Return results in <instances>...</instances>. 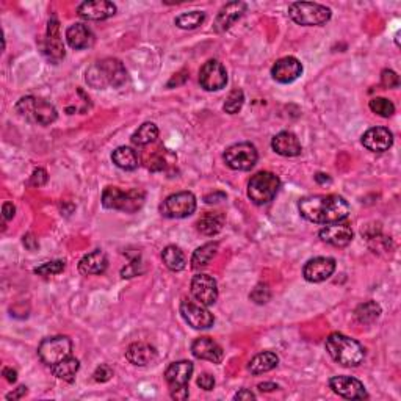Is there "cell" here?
Segmentation results:
<instances>
[{
    "mask_svg": "<svg viewBox=\"0 0 401 401\" xmlns=\"http://www.w3.org/2000/svg\"><path fill=\"white\" fill-rule=\"evenodd\" d=\"M26 393H27V387L26 386H19L14 392H11V393L7 395V400H19V398L24 397Z\"/></svg>",
    "mask_w": 401,
    "mask_h": 401,
    "instance_id": "cell-46",
    "label": "cell"
},
{
    "mask_svg": "<svg viewBox=\"0 0 401 401\" xmlns=\"http://www.w3.org/2000/svg\"><path fill=\"white\" fill-rule=\"evenodd\" d=\"M180 315L195 329H208L215 323L213 313L204 304L195 303L187 298L180 303Z\"/></svg>",
    "mask_w": 401,
    "mask_h": 401,
    "instance_id": "cell-11",
    "label": "cell"
},
{
    "mask_svg": "<svg viewBox=\"0 0 401 401\" xmlns=\"http://www.w3.org/2000/svg\"><path fill=\"white\" fill-rule=\"evenodd\" d=\"M14 213H16V207L11 204V202H5L3 207H2V215H3L5 222H10V219H13Z\"/></svg>",
    "mask_w": 401,
    "mask_h": 401,
    "instance_id": "cell-45",
    "label": "cell"
},
{
    "mask_svg": "<svg viewBox=\"0 0 401 401\" xmlns=\"http://www.w3.org/2000/svg\"><path fill=\"white\" fill-rule=\"evenodd\" d=\"M279 188L281 179L275 173L260 171L248 182V197L255 206H265L275 199Z\"/></svg>",
    "mask_w": 401,
    "mask_h": 401,
    "instance_id": "cell-6",
    "label": "cell"
},
{
    "mask_svg": "<svg viewBox=\"0 0 401 401\" xmlns=\"http://www.w3.org/2000/svg\"><path fill=\"white\" fill-rule=\"evenodd\" d=\"M226 223V217L223 212H206L197 219V231L201 234L213 237L223 231Z\"/></svg>",
    "mask_w": 401,
    "mask_h": 401,
    "instance_id": "cell-28",
    "label": "cell"
},
{
    "mask_svg": "<svg viewBox=\"0 0 401 401\" xmlns=\"http://www.w3.org/2000/svg\"><path fill=\"white\" fill-rule=\"evenodd\" d=\"M329 387L333 389L334 393L346 400H364L369 397L365 386L353 376H333L329 380Z\"/></svg>",
    "mask_w": 401,
    "mask_h": 401,
    "instance_id": "cell-15",
    "label": "cell"
},
{
    "mask_svg": "<svg viewBox=\"0 0 401 401\" xmlns=\"http://www.w3.org/2000/svg\"><path fill=\"white\" fill-rule=\"evenodd\" d=\"M224 162L234 171H249L257 164L259 154L251 143L232 144L224 153Z\"/></svg>",
    "mask_w": 401,
    "mask_h": 401,
    "instance_id": "cell-10",
    "label": "cell"
},
{
    "mask_svg": "<svg viewBox=\"0 0 401 401\" xmlns=\"http://www.w3.org/2000/svg\"><path fill=\"white\" fill-rule=\"evenodd\" d=\"M79 16L88 21H106L115 16L116 5L108 0H92L79 5Z\"/></svg>",
    "mask_w": 401,
    "mask_h": 401,
    "instance_id": "cell-21",
    "label": "cell"
},
{
    "mask_svg": "<svg viewBox=\"0 0 401 401\" xmlns=\"http://www.w3.org/2000/svg\"><path fill=\"white\" fill-rule=\"evenodd\" d=\"M356 320L362 324H371L375 323L381 315V306L376 303V301H367V303H362L358 306L356 312Z\"/></svg>",
    "mask_w": 401,
    "mask_h": 401,
    "instance_id": "cell-35",
    "label": "cell"
},
{
    "mask_svg": "<svg viewBox=\"0 0 401 401\" xmlns=\"http://www.w3.org/2000/svg\"><path fill=\"white\" fill-rule=\"evenodd\" d=\"M243 104H245V92H243L240 88H235L229 92V96L226 97L224 101V112L229 115H235L242 110Z\"/></svg>",
    "mask_w": 401,
    "mask_h": 401,
    "instance_id": "cell-37",
    "label": "cell"
},
{
    "mask_svg": "<svg viewBox=\"0 0 401 401\" xmlns=\"http://www.w3.org/2000/svg\"><path fill=\"white\" fill-rule=\"evenodd\" d=\"M157 138H159V127L154 123H144L133 132L132 143L137 144V146H148V144L154 143Z\"/></svg>",
    "mask_w": 401,
    "mask_h": 401,
    "instance_id": "cell-34",
    "label": "cell"
},
{
    "mask_svg": "<svg viewBox=\"0 0 401 401\" xmlns=\"http://www.w3.org/2000/svg\"><path fill=\"white\" fill-rule=\"evenodd\" d=\"M288 16L296 22V24L304 27L323 26L331 19V10L324 5L313 2H293L288 7Z\"/></svg>",
    "mask_w": 401,
    "mask_h": 401,
    "instance_id": "cell-7",
    "label": "cell"
},
{
    "mask_svg": "<svg viewBox=\"0 0 401 401\" xmlns=\"http://www.w3.org/2000/svg\"><path fill=\"white\" fill-rule=\"evenodd\" d=\"M326 351L344 367H358L365 358L364 346L345 334L334 333L326 339Z\"/></svg>",
    "mask_w": 401,
    "mask_h": 401,
    "instance_id": "cell-3",
    "label": "cell"
},
{
    "mask_svg": "<svg viewBox=\"0 0 401 401\" xmlns=\"http://www.w3.org/2000/svg\"><path fill=\"white\" fill-rule=\"evenodd\" d=\"M315 180L318 184H331V177L328 174H323V173H318L315 176Z\"/></svg>",
    "mask_w": 401,
    "mask_h": 401,
    "instance_id": "cell-51",
    "label": "cell"
},
{
    "mask_svg": "<svg viewBox=\"0 0 401 401\" xmlns=\"http://www.w3.org/2000/svg\"><path fill=\"white\" fill-rule=\"evenodd\" d=\"M86 82L96 90H106L108 86L121 88L127 82L126 66L116 58H104L88 68Z\"/></svg>",
    "mask_w": 401,
    "mask_h": 401,
    "instance_id": "cell-2",
    "label": "cell"
},
{
    "mask_svg": "<svg viewBox=\"0 0 401 401\" xmlns=\"http://www.w3.org/2000/svg\"><path fill=\"white\" fill-rule=\"evenodd\" d=\"M44 55L54 65L60 63L66 55L65 44H63V38L60 35V22H58L55 14L48 22V30H46L44 38Z\"/></svg>",
    "mask_w": 401,
    "mask_h": 401,
    "instance_id": "cell-12",
    "label": "cell"
},
{
    "mask_svg": "<svg viewBox=\"0 0 401 401\" xmlns=\"http://www.w3.org/2000/svg\"><path fill=\"white\" fill-rule=\"evenodd\" d=\"M257 389L260 392H273V391H277L279 386L275 384V382H260Z\"/></svg>",
    "mask_w": 401,
    "mask_h": 401,
    "instance_id": "cell-49",
    "label": "cell"
},
{
    "mask_svg": "<svg viewBox=\"0 0 401 401\" xmlns=\"http://www.w3.org/2000/svg\"><path fill=\"white\" fill-rule=\"evenodd\" d=\"M193 364L190 360H179V362H173L165 371V378L168 386H170V392L177 391V389H187L188 382L193 375Z\"/></svg>",
    "mask_w": 401,
    "mask_h": 401,
    "instance_id": "cell-18",
    "label": "cell"
},
{
    "mask_svg": "<svg viewBox=\"0 0 401 401\" xmlns=\"http://www.w3.org/2000/svg\"><path fill=\"white\" fill-rule=\"evenodd\" d=\"M197 386H199L201 389H204V391H212V389L215 387V378L211 375V373H202L199 375V378H197Z\"/></svg>",
    "mask_w": 401,
    "mask_h": 401,
    "instance_id": "cell-44",
    "label": "cell"
},
{
    "mask_svg": "<svg viewBox=\"0 0 401 401\" xmlns=\"http://www.w3.org/2000/svg\"><path fill=\"white\" fill-rule=\"evenodd\" d=\"M108 266L107 254L102 249H95V251L84 255L79 262V271L85 276L90 275H102Z\"/></svg>",
    "mask_w": 401,
    "mask_h": 401,
    "instance_id": "cell-26",
    "label": "cell"
},
{
    "mask_svg": "<svg viewBox=\"0 0 401 401\" xmlns=\"http://www.w3.org/2000/svg\"><path fill=\"white\" fill-rule=\"evenodd\" d=\"M249 298H251L254 303H257V304L268 303L270 298H271V292H270L268 286H265V284H259V286L253 290L251 295H249Z\"/></svg>",
    "mask_w": 401,
    "mask_h": 401,
    "instance_id": "cell-40",
    "label": "cell"
},
{
    "mask_svg": "<svg viewBox=\"0 0 401 401\" xmlns=\"http://www.w3.org/2000/svg\"><path fill=\"white\" fill-rule=\"evenodd\" d=\"M318 235L322 238V242L328 243V245H333L335 248H345L353 240V229L350 224L340 222L328 224L326 228L320 231Z\"/></svg>",
    "mask_w": 401,
    "mask_h": 401,
    "instance_id": "cell-19",
    "label": "cell"
},
{
    "mask_svg": "<svg viewBox=\"0 0 401 401\" xmlns=\"http://www.w3.org/2000/svg\"><path fill=\"white\" fill-rule=\"evenodd\" d=\"M218 253V243L217 242H208L201 248H197L191 255V268L201 270L208 265V262L217 255Z\"/></svg>",
    "mask_w": 401,
    "mask_h": 401,
    "instance_id": "cell-31",
    "label": "cell"
},
{
    "mask_svg": "<svg viewBox=\"0 0 401 401\" xmlns=\"http://www.w3.org/2000/svg\"><path fill=\"white\" fill-rule=\"evenodd\" d=\"M66 41L75 50L90 49L96 38L91 28L85 24H74L66 30Z\"/></svg>",
    "mask_w": 401,
    "mask_h": 401,
    "instance_id": "cell-24",
    "label": "cell"
},
{
    "mask_svg": "<svg viewBox=\"0 0 401 401\" xmlns=\"http://www.w3.org/2000/svg\"><path fill=\"white\" fill-rule=\"evenodd\" d=\"M271 148L276 154L282 157H296L301 154V143L296 138L295 133L284 130L279 132L275 138L271 139Z\"/></svg>",
    "mask_w": 401,
    "mask_h": 401,
    "instance_id": "cell-25",
    "label": "cell"
},
{
    "mask_svg": "<svg viewBox=\"0 0 401 401\" xmlns=\"http://www.w3.org/2000/svg\"><path fill=\"white\" fill-rule=\"evenodd\" d=\"M369 107L371 112L382 116V118H391V116L395 113V106L386 97L371 99Z\"/></svg>",
    "mask_w": 401,
    "mask_h": 401,
    "instance_id": "cell-38",
    "label": "cell"
},
{
    "mask_svg": "<svg viewBox=\"0 0 401 401\" xmlns=\"http://www.w3.org/2000/svg\"><path fill=\"white\" fill-rule=\"evenodd\" d=\"M335 260L333 257H315L304 265L303 276L307 282H323L334 275Z\"/></svg>",
    "mask_w": 401,
    "mask_h": 401,
    "instance_id": "cell-16",
    "label": "cell"
},
{
    "mask_svg": "<svg viewBox=\"0 0 401 401\" xmlns=\"http://www.w3.org/2000/svg\"><path fill=\"white\" fill-rule=\"evenodd\" d=\"M126 358L130 364L137 365V367H146V365L153 364L157 358V351L154 346L144 342H135V344L129 345L126 351Z\"/></svg>",
    "mask_w": 401,
    "mask_h": 401,
    "instance_id": "cell-27",
    "label": "cell"
},
{
    "mask_svg": "<svg viewBox=\"0 0 401 401\" xmlns=\"http://www.w3.org/2000/svg\"><path fill=\"white\" fill-rule=\"evenodd\" d=\"M196 211V196L191 191H179L168 196L166 199L162 202L160 213L165 218L180 219L187 218L193 215Z\"/></svg>",
    "mask_w": 401,
    "mask_h": 401,
    "instance_id": "cell-9",
    "label": "cell"
},
{
    "mask_svg": "<svg viewBox=\"0 0 401 401\" xmlns=\"http://www.w3.org/2000/svg\"><path fill=\"white\" fill-rule=\"evenodd\" d=\"M206 13L204 11H190V13H184L176 17L174 24L184 30H195L199 26L204 24Z\"/></svg>",
    "mask_w": 401,
    "mask_h": 401,
    "instance_id": "cell-36",
    "label": "cell"
},
{
    "mask_svg": "<svg viewBox=\"0 0 401 401\" xmlns=\"http://www.w3.org/2000/svg\"><path fill=\"white\" fill-rule=\"evenodd\" d=\"M191 295L197 303L212 306L218 300V284L211 275L199 273L191 279Z\"/></svg>",
    "mask_w": 401,
    "mask_h": 401,
    "instance_id": "cell-14",
    "label": "cell"
},
{
    "mask_svg": "<svg viewBox=\"0 0 401 401\" xmlns=\"http://www.w3.org/2000/svg\"><path fill=\"white\" fill-rule=\"evenodd\" d=\"M362 144L371 153H386L393 144V133L386 127H371L362 135Z\"/></svg>",
    "mask_w": 401,
    "mask_h": 401,
    "instance_id": "cell-20",
    "label": "cell"
},
{
    "mask_svg": "<svg viewBox=\"0 0 401 401\" xmlns=\"http://www.w3.org/2000/svg\"><path fill=\"white\" fill-rule=\"evenodd\" d=\"M301 217L315 224L340 223L350 215V206L339 195L306 196L298 202Z\"/></svg>",
    "mask_w": 401,
    "mask_h": 401,
    "instance_id": "cell-1",
    "label": "cell"
},
{
    "mask_svg": "<svg viewBox=\"0 0 401 401\" xmlns=\"http://www.w3.org/2000/svg\"><path fill=\"white\" fill-rule=\"evenodd\" d=\"M303 74V65L298 58L295 57H284L279 58L271 68L273 79L279 84H292Z\"/></svg>",
    "mask_w": 401,
    "mask_h": 401,
    "instance_id": "cell-17",
    "label": "cell"
},
{
    "mask_svg": "<svg viewBox=\"0 0 401 401\" xmlns=\"http://www.w3.org/2000/svg\"><path fill=\"white\" fill-rule=\"evenodd\" d=\"M24 245L30 249V251H35V249L38 248V240L37 238H35V235L33 234H27L26 237H24Z\"/></svg>",
    "mask_w": 401,
    "mask_h": 401,
    "instance_id": "cell-48",
    "label": "cell"
},
{
    "mask_svg": "<svg viewBox=\"0 0 401 401\" xmlns=\"http://www.w3.org/2000/svg\"><path fill=\"white\" fill-rule=\"evenodd\" d=\"M65 260H52V262H46L35 268V275L39 276H55L65 270Z\"/></svg>",
    "mask_w": 401,
    "mask_h": 401,
    "instance_id": "cell-39",
    "label": "cell"
},
{
    "mask_svg": "<svg viewBox=\"0 0 401 401\" xmlns=\"http://www.w3.org/2000/svg\"><path fill=\"white\" fill-rule=\"evenodd\" d=\"M16 110L22 118L39 126H50L57 121V108L41 97L26 96L16 104Z\"/></svg>",
    "mask_w": 401,
    "mask_h": 401,
    "instance_id": "cell-4",
    "label": "cell"
},
{
    "mask_svg": "<svg viewBox=\"0 0 401 401\" xmlns=\"http://www.w3.org/2000/svg\"><path fill=\"white\" fill-rule=\"evenodd\" d=\"M199 84L206 91H219L228 84V71L217 60H208L199 71Z\"/></svg>",
    "mask_w": 401,
    "mask_h": 401,
    "instance_id": "cell-13",
    "label": "cell"
},
{
    "mask_svg": "<svg viewBox=\"0 0 401 401\" xmlns=\"http://www.w3.org/2000/svg\"><path fill=\"white\" fill-rule=\"evenodd\" d=\"M46 182H48V173H46V170H43V168L35 170L30 177V184L33 187H43Z\"/></svg>",
    "mask_w": 401,
    "mask_h": 401,
    "instance_id": "cell-43",
    "label": "cell"
},
{
    "mask_svg": "<svg viewBox=\"0 0 401 401\" xmlns=\"http://www.w3.org/2000/svg\"><path fill=\"white\" fill-rule=\"evenodd\" d=\"M95 381L96 382H107L112 380V376H113V370L112 367H108V365L106 364H102V365H99V367L96 369L95 371Z\"/></svg>",
    "mask_w": 401,
    "mask_h": 401,
    "instance_id": "cell-42",
    "label": "cell"
},
{
    "mask_svg": "<svg viewBox=\"0 0 401 401\" xmlns=\"http://www.w3.org/2000/svg\"><path fill=\"white\" fill-rule=\"evenodd\" d=\"M279 364V358L276 353L273 351H264L255 354V356L249 360L248 370L251 371L253 375H262L266 371H271L273 369H276V365Z\"/></svg>",
    "mask_w": 401,
    "mask_h": 401,
    "instance_id": "cell-29",
    "label": "cell"
},
{
    "mask_svg": "<svg viewBox=\"0 0 401 401\" xmlns=\"http://www.w3.org/2000/svg\"><path fill=\"white\" fill-rule=\"evenodd\" d=\"M50 369H52V373H54L58 380L72 382L75 380V375H77V371L80 369V362H79V359L69 356Z\"/></svg>",
    "mask_w": 401,
    "mask_h": 401,
    "instance_id": "cell-32",
    "label": "cell"
},
{
    "mask_svg": "<svg viewBox=\"0 0 401 401\" xmlns=\"http://www.w3.org/2000/svg\"><path fill=\"white\" fill-rule=\"evenodd\" d=\"M245 11H246V3H243V2L226 3L224 7L219 10L217 19H215L213 30L217 33H223L226 30H229V28L234 26L238 19H240Z\"/></svg>",
    "mask_w": 401,
    "mask_h": 401,
    "instance_id": "cell-23",
    "label": "cell"
},
{
    "mask_svg": "<svg viewBox=\"0 0 401 401\" xmlns=\"http://www.w3.org/2000/svg\"><path fill=\"white\" fill-rule=\"evenodd\" d=\"M3 376H5V380H7L8 382H16V380H17L16 370L10 369V367H5L3 369Z\"/></svg>",
    "mask_w": 401,
    "mask_h": 401,
    "instance_id": "cell-50",
    "label": "cell"
},
{
    "mask_svg": "<svg viewBox=\"0 0 401 401\" xmlns=\"http://www.w3.org/2000/svg\"><path fill=\"white\" fill-rule=\"evenodd\" d=\"M72 342L66 335H55L44 339L38 346V356L46 365L54 367L58 362L71 356Z\"/></svg>",
    "mask_w": 401,
    "mask_h": 401,
    "instance_id": "cell-8",
    "label": "cell"
},
{
    "mask_svg": "<svg viewBox=\"0 0 401 401\" xmlns=\"http://www.w3.org/2000/svg\"><path fill=\"white\" fill-rule=\"evenodd\" d=\"M146 195L143 190L133 188L121 191L118 187H107L102 193V206L110 211H121L126 213H135L143 207Z\"/></svg>",
    "mask_w": 401,
    "mask_h": 401,
    "instance_id": "cell-5",
    "label": "cell"
},
{
    "mask_svg": "<svg viewBox=\"0 0 401 401\" xmlns=\"http://www.w3.org/2000/svg\"><path fill=\"white\" fill-rule=\"evenodd\" d=\"M162 259H164L166 268H170L171 271H182L185 268V265H187V259H185L182 249L174 245H170L164 249Z\"/></svg>",
    "mask_w": 401,
    "mask_h": 401,
    "instance_id": "cell-33",
    "label": "cell"
},
{
    "mask_svg": "<svg viewBox=\"0 0 401 401\" xmlns=\"http://www.w3.org/2000/svg\"><path fill=\"white\" fill-rule=\"evenodd\" d=\"M218 196L222 197V199H224V197H226V195H223V193H218ZM213 199H217V195H215V196L213 195L206 196V202H207V204H213Z\"/></svg>",
    "mask_w": 401,
    "mask_h": 401,
    "instance_id": "cell-52",
    "label": "cell"
},
{
    "mask_svg": "<svg viewBox=\"0 0 401 401\" xmlns=\"http://www.w3.org/2000/svg\"><path fill=\"white\" fill-rule=\"evenodd\" d=\"M191 353H193L196 359L208 360V362L213 364L223 362L224 359L223 348L213 339H211V337H199V339H196L193 345H191Z\"/></svg>",
    "mask_w": 401,
    "mask_h": 401,
    "instance_id": "cell-22",
    "label": "cell"
},
{
    "mask_svg": "<svg viewBox=\"0 0 401 401\" xmlns=\"http://www.w3.org/2000/svg\"><path fill=\"white\" fill-rule=\"evenodd\" d=\"M113 164L124 171L137 170L139 165V157L137 150H133L129 146H119L113 150L112 154Z\"/></svg>",
    "mask_w": 401,
    "mask_h": 401,
    "instance_id": "cell-30",
    "label": "cell"
},
{
    "mask_svg": "<svg viewBox=\"0 0 401 401\" xmlns=\"http://www.w3.org/2000/svg\"><path fill=\"white\" fill-rule=\"evenodd\" d=\"M381 84L387 90L398 88V86H400L398 74L395 72V71H392V69H384V71L381 72Z\"/></svg>",
    "mask_w": 401,
    "mask_h": 401,
    "instance_id": "cell-41",
    "label": "cell"
},
{
    "mask_svg": "<svg viewBox=\"0 0 401 401\" xmlns=\"http://www.w3.org/2000/svg\"><path fill=\"white\" fill-rule=\"evenodd\" d=\"M234 400H255V395L251 391H248V389H242L240 392L234 395Z\"/></svg>",
    "mask_w": 401,
    "mask_h": 401,
    "instance_id": "cell-47",
    "label": "cell"
}]
</instances>
